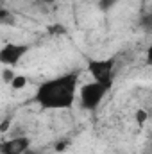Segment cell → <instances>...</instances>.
I'll use <instances>...</instances> for the list:
<instances>
[{
  "label": "cell",
  "instance_id": "cell-3",
  "mask_svg": "<svg viewBox=\"0 0 152 154\" xmlns=\"http://www.w3.org/2000/svg\"><path fill=\"white\" fill-rule=\"evenodd\" d=\"M111 90L102 86L100 82H95V81H90L86 84H81L79 88V106L84 109V111H95L102 100L106 99V95L109 93Z\"/></svg>",
  "mask_w": 152,
  "mask_h": 154
},
{
  "label": "cell",
  "instance_id": "cell-6",
  "mask_svg": "<svg viewBox=\"0 0 152 154\" xmlns=\"http://www.w3.org/2000/svg\"><path fill=\"white\" fill-rule=\"evenodd\" d=\"M25 82H27V81H25V77L23 75H16L13 81H11V86H13L14 90H20V88L25 86Z\"/></svg>",
  "mask_w": 152,
  "mask_h": 154
},
{
  "label": "cell",
  "instance_id": "cell-2",
  "mask_svg": "<svg viewBox=\"0 0 152 154\" xmlns=\"http://www.w3.org/2000/svg\"><path fill=\"white\" fill-rule=\"evenodd\" d=\"M86 72L91 75V81L100 82L106 88H113L114 74H116V61L114 57L108 59H90L86 63Z\"/></svg>",
  "mask_w": 152,
  "mask_h": 154
},
{
  "label": "cell",
  "instance_id": "cell-4",
  "mask_svg": "<svg viewBox=\"0 0 152 154\" xmlns=\"http://www.w3.org/2000/svg\"><path fill=\"white\" fill-rule=\"evenodd\" d=\"M31 47L25 43H9L0 50V61L4 66H16L27 54Z\"/></svg>",
  "mask_w": 152,
  "mask_h": 154
},
{
  "label": "cell",
  "instance_id": "cell-8",
  "mask_svg": "<svg viewBox=\"0 0 152 154\" xmlns=\"http://www.w3.org/2000/svg\"><path fill=\"white\" fill-rule=\"evenodd\" d=\"M116 2H118V0H99V4H100L102 9H109V7H113Z\"/></svg>",
  "mask_w": 152,
  "mask_h": 154
},
{
  "label": "cell",
  "instance_id": "cell-10",
  "mask_svg": "<svg viewBox=\"0 0 152 154\" xmlns=\"http://www.w3.org/2000/svg\"><path fill=\"white\" fill-rule=\"evenodd\" d=\"M36 2H48V0H36Z\"/></svg>",
  "mask_w": 152,
  "mask_h": 154
},
{
  "label": "cell",
  "instance_id": "cell-9",
  "mask_svg": "<svg viewBox=\"0 0 152 154\" xmlns=\"http://www.w3.org/2000/svg\"><path fill=\"white\" fill-rule=\"evenodd\" d=\"M138 122H140V124H143V122H145V120H147V111H138Z\"/></svg>",
  "mask_w": 152,
  "mask_h": 154
},
{
  "label": "cell",
  "instance_id": "cell-5",
  "mask_svg": "<svg viewBox=\"0 0 152 154\" xmlns=\"http://www.w3.org/2000/svg\"><path fill=\"white\" fill-rule=\"evenodd\" d=\"M29 136H13L2 142V154H25L29 151Z\"/></svg>",
  "mask_w": 152,
  "mask_h": 154
},
{
  "label": "cell",
  "instance_id": "cell-1",
  "mask_svg": "<svg viewBox=\"0 0 152 154\" xmlns=\"http://www.w3.org/2000/svg\"><path fill=\"white\" fill-rule=\"evenodd\" d=\"M79 74L68 72L43 81L36 88L32 100L43 109H68L79 99Z\"/></svg>",
  "mask_w": 152,
  "mask_h": 154
},
{
  "label": "cell",
  "instance_id": "cell-7",
  "mask_svg": "<svg viewBox=\"0 0 152 154\" xmlns=\"http://www.w3.org/2000/svg\"><path fill=\"white\" fill-rule=\"evenodd\" d=\"M145 63L152 68V43L147 47V50H145Z\"/></svg>",
  "mask_w": 152,
  "mask_h": 154
}]
</instances>
